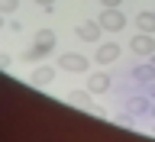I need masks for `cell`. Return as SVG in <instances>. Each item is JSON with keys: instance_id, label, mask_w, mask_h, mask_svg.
Returning a JSON list of instances; mask_svg holds the SVG:
<instances>
[{"instance_id": "6da1fadb", "label": "cell", "mask_w": 155, "mask_h": 142, "mask_svg": "<svg viewBox=\"0 0 155 142\" xmlns=\"http://www.w3.org/2000/svg\"><path fill=\"white\" fill-rule=\"evenodd\" d=\"M52 52H55V32H52V29H39V32H36V42L26 48V61L48 58Z\"/></svg>"}, {"instance_id": "7a4b0ae2", "label": "cell", "mask_w": 155, "mask_h": 142, "mask_svg": "<svg viewBox=\"0 0 155 142\" xmlns=\"http://www.w3.org/2000/svg\"><path fill=\"white\" fill-rule=\"evenodd\" d=\"M97 23H100L104 32H120V29H126V13L120 7H104L100 16H97Z\"/></svg>"}, {"instance_id": "3957f363", "label": "cell", "mask_w": 155, "mask_h": 142, "mask_svg": "<svg viewBox=\"0 0 155 142\" xmlns=\"http://www.w3.org/2000/svg\"><path fill=\"white\" fill-rule=\"evenodd\" d=\"M58 68L61 71H71V74H81V71H87V58L78 55V52H65V55L58 58Z\"/></svg>"}, {"instance_id": "277c9868", "label": "cell", "mask_w": 155, "mask_h": 142, "mask_svg": "<svg viewBox=\"0 0 155 142\" xmlns=\"http://www.w3.org/2000/svg\"><path fill=\"white\" fill-rule=\"evenodd\" d=\"M129 48H133V55H152L155 52V36L152 32H139V36H133L129 39Z\"/></svg>"}, {"instance_id": "5b68a950", "label": "cell", "mask_w": 155, "mask_h": 142, "mask_svg": "<svg viewBox=\"0 0 155 142\" xmlns=\"http://www.w3.org/2000/svg\"><path fill=\"white\" fill-rule=\"evenodd\" d=\"M68 104H71V107H78V110H87L91 116H104V110H100V107H97V104H94V100H91L87 94H81V91L68 94Z\"/></svg>"}, {"instance_id": "8992f818", "label": "cell", "mask_w": 155, "mask_h": 142, "mask_svg": "<svg viewBox=\"0 0 155 142\" xmlns=\"http://www.w3.org/2000/svg\"><path fill=\"white\" fill-rule=\"evenodd\" d=\"M78 39H84V42H97V39L104 36V29H100V23L97 19H87V23H81V26L74 29Z\"/></svg>"}, {"instance_id": "52a82bcc", "label": "cell", "mask_w": 155, "mask_h": 142, "mask_svg": "<svg viewBox=\"0 0 155 142\" xmlns=\"http://www.w3.org/2000/svg\"><path fill=\"white\" fill-rule=\"evenodd\" d=\"M110 84H113V81H110L107 71H94V74L87 78V91H91V94H107Z\"/></svg>"}, {"instance_id": "ba28073f", "label": "cell", "mask_w": 155, "mask_h": 142, "mask_svg": "<svg viewBox=\"0 0 155 142\" xmlns=\"http://www.w3.org/2000/svg\"><path fill=\"white\" fill-rule=\"evenodd\" d=\"M116 58H120V45H116V42H104V45L97 48L94 61L97 65H110V61H116Z\"/></svg>"}, {"instance_id": "9c48e42d", "label": "cell", "mask_w": 155, "mask_h": 142, "mask_svg": "<svg viewBox=\"0 0 155 142\" xmlns=\"http://www.w3.org/2000/svg\"><path fill=\"white\" fill-rule=\"evenodd\" d=\"M133 81H139V84H152L155 81V61H142V65H136L133 68Z\"/></svg>"}, {"instance_id": "30bf717a", "label": "cell", "mask_w": 155, "mask_h": 142, "mask_svg": "<svg viewBox=\"0 0 155 142\" xmlns=\"http://www.w3.org/2000/svg\"><path fill=\"white\" fill-rule=\"evenodd\" d=\"M55 81V68L52 65H39L36 71H32V84L36 87H45V84H52Z\"/></svg>"}, {"instance_id": "8fae6325", "label": "cell", "mask_w": 155, "mask_h": 142, "mask_svg": "<svg viewBox=\"0 0 155 142\" xmlns=\"http://www.w3.org/2000/svg\"><path fill=\"white\" fill-rule=\"evenodd\" d=\"M136 29H139V32H152V36H155V10L136 13Z\"/></svg>"}, {"instance_id": "7c38bea8", "label": "cell", "mask_w": 155, "mask_h": 142, "mask_svg": "<svg viewBox=\"0 0 155 142\" xmlns=\"http://www.w3.org/2000/svg\"><path fill=\"white\" fill-rule=\"evenodd\" d=\"M145 110H149V100H145V97H133V100H126V113L139 116V113H145Z\"/></svg>"}, {"instance_id": "4fadbf2b", "label": "cell", "mask_w": 155, "mask_h": 142, "mask_svg": "<svg viewBox=\"0 0 155 142\" xmlns=\"http://www.w3.org/2000/svg\"><path fill=\"white\" fill-rule=\"evenodd\" d=\"M19 7V0H0V13L7 16V13H13V10Z\"/></svg>"}, {"instance_id": "5bb4252c", "label": "cell", "mask_w": 155, "mask_h": 142, "mask_svg": "<svg viewBox=\"0 0 155 142\" xmlns=\"http://www.w3.org/2000/svg\"><path fill=\"white\" fill-rule=\"evenodd\" d=\"M32 3H39L45 13H52V10H55V0H32Z\"/></svg>"}, {"instance_id": "9a60e30c", "label": "cell", "mask_w": 155, "mask_h": 142, "mask_svg": "<svg viewBox=\"0 0 155 142\" xmlns=\"http://www.w3.org/2000/svg\"><path fill=\"white\" fill-rule=\"evenodd\" d=\"M10 61H13V55H10V52H0V68H7Z\"/></svg>"}, {"instance_id": "2e32d148", "label": "cell", "mask_w": 155, "mask_h": 142, "mask_svg": "<svg viewBox=\"0 0 155 142\" xmlns=\"http://www.w3.org/2000/svg\"><path fill=\"white\" fill-rule=\"evenodd\" d=\"M100 3H104V7H120L123 0H100Z\"/></svg>"}, {"instance_id": "e0dca14e", "label": "cell", "mask_w": 155, "mask_h": 142, "mask_svg": "<svg viewBox=\"0 0 155 142\" xmlns=\"http://www.w3.org/2000/svg\"><path fill=\"white\" fill-rule=\"evenodd\" d=\"M149 94H152V97H155V81H152V84H149Z\"/></svg>"}, {"instance_id": "ac0fdd59", "label": "cell", "mask_w": 155, "mask_h": 142, "mask_svg": "<svg viewBox=\"0 0 155 142\" xmlns=\"http://www.w3.org/2000/svg\"><path fill=\"white\" fill-rule=\"evenodd\" d=\"M149 113H152V116H155V104H152V107H149Z\"/></svg>"}, {"instance_id": "d6986e66", "label": "cell", "mask_w": 155, "mask_h": 142, "mask_svg": "<svg viewBox=\"0 0 155 142\" xmlns=\"http://www.w3.org/2000/svg\"><path fill=\"white\" fill-rule=\"evenodd\" d=\"M0 29H3V13H0Z\"/></svg>"}, {"instance_id": "ffe728a7", "label": "cell", "mask_w": 155, "mask_h": 142, "mask_svg": "<svg viewBox=\"0 0 155 142\" xmlns=\"http://www.w3.org/2000/svg\"><path fill=\"white\" fill-rule=\"evenodd\" d=\"M152 61H155V52H152Z\"/></svg>"}]
</instances>
